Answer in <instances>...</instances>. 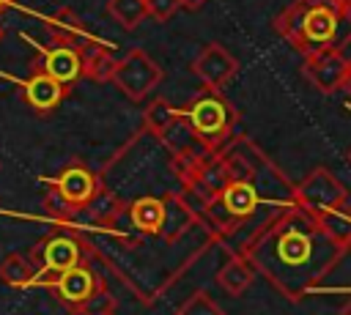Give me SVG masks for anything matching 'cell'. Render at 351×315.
<instances>
[{
	"instance_id": "13",
	"label": "cell",
	"mask_w": 351,
	"mask_h": 315,
	"mask_svg": "<svg viewBox=\"0 0 351 315\" xmlns=\"http://www.w3.org/2000/svg\"><path fill=\"white\" fill-rule=\"evenodd\" d=\"M44 27H47L49 38L66 41V44L77 47V49L82 52V58H85L90 49L101 47V41L82 25V19H80L71 8H66V5L58 8V11H52V14H47V16H44Z\"/></svg>"
},
{
	"instance_id": "9",
	"label": "cell",
	"mask_w": 351,
	"mask_h": 315,
	"mask_svg": "<svg viewBox=\"0 0 351 315\" xmlns=\"http://www.w3.org/2000/svg\"><path fill=\"white\" fill-rule=\"evenodd\" d=\"M36 58L30 60V68H38L49 77H55L60 85L66 88H74L77 79L85 77V60H82V52L66 41H55L49 38L47 44L36 47Z\"/></svg>"
},
{
	"instance_id": "26",
	"label": "cell",
	"mask_w": 351,
	"mask_h": 315,
	"mask_svg": "<svg viewBox=\"0 0 351 315\" xmlns=\"http://www.w3.org/2000/svg\"><path fill=\"white\" fill-rule=\"evenodd\" d=\"M178 8H181L178 0H145V11H148V16H154L156 22L173 19Z\"/></svg>"
},
{
	"instance_id": "23",
	"label": "cell",
	"mask_w": 351,
	"mask_h": 315,
	"mask_svg": "<svg viewBox=\"0 0 351 315\" xmlns=\"http://www.w3.org/2000/svg\"><path fill=\"white\" fill-rule=\"evenodd\" d=\"M181 112V107H176V104H170L167 99H162V96H156L148 107H145V112H143V129L145 131H151L154 137L176 118Z\"/></svg>"
},
{
	"instance_id": "24",
	"label": "cell",
	"mask_w": 351,
	"mask_h": 315,
	"mask_svg": "<svg viewBox=\"0 0 351 315\" xmlns=\"http://www.w3.org/2000/svg\"><path fill=\"white\" fill-rule=\"evenodd\" d=\"M173 315H225V310L214 301V296L203 288L192 290V296H186V301H181L176 307Z\"/></svg>"
},
{
	"instance_id": "32",
	"label": "cell",
	"mask_w": 351,
	"mask_h": 315,
	"mask_svg": "<svg viewBox=\"0 0 351 315\" xmlns=\"http://www.w3.org/2000/svg\"><path fill=\"white\" fill-rule=\"evenodd\" d=\"M348 5H351V0H348Z\"/></svg>"
},
{
	"instance_id": "8",
	"label": "cell",
	"mask_w": 351,
	"mask_h": 315,
	"mask_svg": "<svg viewBox=\"0 0 351 315\" xmlns=\"http://www.w3.org/2000/svg\"><path fill=\"white\" fill-rule=\"evenodd\" d=\"M165 71L159 68V63L140 47H132L123 58H118V66H115V74H112V85L134 104L145 101L156 85L162 82Z\"/></svg>"
},
{
	"instance_id": "31",
	"label": "cell",
	"mask_w": 351,
	"mask_h": 315,
	"mask_svg": "<svg viewBox=\"0 0 351 315\" xmlns=\"http://www.w3.org/2000/svg\"><path fill=\"white\" fill-rule=\"evenodd\" d=\"M0 38H3V27H0Z\"/></svg>"
},
{
	"instance_id": "17",
	"label": "cell",
	"mask_w": 351,
	"mask_h": 315,
	"mask_svg": "<svg viewBox=\"0 0 351 315\" xmlns=\"http://www.w3.org/2000/svg\"><path fill=\"white\" fill-rule=\"evenodd\" d=\"M129 219H132V227L143 236H162V227H165V200L162 197H154V194H143V197H134L126 208Z\"/></svg>"
},
{
	"instance_id": "20",
	"label": "cell",
	"mask_w": 351,
	"mask_h": 315,
	"mask_svg": "<svg viewBox=\"0 0 351 315\" xmlns=\"http://www.w3.org/2000/svg\"><path fill=\"white\" fill-rule=\"evenodd\" d=\"M0 282L8 288H30L38 285V271L27 252H11L0 263Z\"/></svg>"
},
{
	"instance_id": "19",
	"label": "cell",
	"mask_w": 351,
	"mask_h": 315,
	"mask_svg": "<svg viewBox=\"0 0 351 315\" xmlns=\"http://www.w3.org/2000/svg\"><path fill=\"white\" fill-rule=\"evenodd\" d=\"M126 208H129V203L121 200L107 184H101L99 192H96V197L90 200V205H88L82 214L88 216L90 225H96V227H110V225H115V222L121 219V214H123Z\"/></svg>"
},
{
	"instance_id": "14",
	"label": "cell",
	"mask_w": 351,
	"mask_h": 315,
	"mask_svg": "<svg viewBox=\"0 0 351 315\" xmlns=\"http://www.w3.org/2000/svg\"><path fill=\"white\" fill-rule=\"evenodd\" d=\"M217 203H219V208H222L230 219L247 225V222L255 216V211H258L261 194H258V189H255V181H230V184L222 189V194L217 197Z\"/></svg>"
},
{
	"instance_id": "11",
	"label": "cell",
	"mask_w": 351,
	"mask_h": 315,
	"mask_svg": "<svg viewBox=\"0 0 351 315\" xmlns=\"http://www.w3.org/2000/svg\"><path fill=\"white\" fill-rule=\"evenodd\" d=\"M19 88H22L25 104H27L36 115H41V118L52 115V112L66 101V96L71 93V88L60 85L55 77L38 71V68H30V74L19 82Z\"/></svg>"
},
{
	"instance_id": "25",
	"label": "cell",
	"mask_w": 351,
	"mask_h": 315,
	"mask_svg": "<svg viewBox=\"0 0 351 315\" xmlns=\"http://www.w3.org/2000/svg\"><path fill=\"white\" fill-rule=\"evenodd\" d=\"M110 312H115V296L110 290H101L88 304H82L77 315H110Z\"/></svg>"
},
{
	"instance_id": "28",
	"label": "cell",
	"mask_w": 351,
	"mask_h": 315,
	"mask_svg": "<svg viewBox=\"0 0 351 315\" xmlns=\"http://www.w3.org/2000/svg\"><path fill=\"white\" fill-rule=\"evenodd\" d=\"M343 90L351 96V58L346 60V77H343Z\"/></svg>"
},
{
	"instance_id": "3",
	"label": "cell",
	"mask_w": 351,
	"mask_h": 315,
	"mask_svg": "<svg viewBox=\"0 0 351 315\" xmlns=\"http://www.w3.org/2000/svg\"><path fill=\"white\" fill-rule=\"evenodd\" d=\"M291 203L340 249L351 252V194L329 167H313L296 186Z\"/></svg>"
},
{
	"instance_id": "7",
	"label": "cell",
	"mask_w": 351,
	"mask_h": 315,
	"mask_svg": "<svg viewBox=\"0 0 351 315\" xmlns=\"http://www.w3.org/2000/svg\"><path fill=\"white\" fill-rule=\"evenodd\" d=\"M63 307L69 315H77L82 304H88L93 296H99L101 290H107V282L101 277V271L93 266V260H82L49 279L41 282Z\"/></svg>"
},
{
	"instance_id": "21",
	"label": "cell",
	"mask_w": 351,
	"mask_h": 315,
	"mask_svg": "<svg viewBox=\"0 0 351 315\" xmlns=\"http://www.w3.org/2000/svg\"><path fill=\"white\" fill-rule=\"evenodd\" d=\"M82 60H85V79H90V82H112L118 58L112 55V49L107 44L90 49Z\"/></svg>"
},
{
	"instance_id": "2",
	"label": "cell",
	"mask_w": 351,
	"mask_h": 315,
	"mask_svg": "<svg viewBox=\"0 0 351 315\" xmlns=\"http://www.w3.org/2000/svg\"><path fill=\"white\" fill-rule=\"evenodd\" d=\"M271 30L302 58L343 49L351 44V5L348 0H291L271 19Z\"/></svg>"
},
{
	"instance_id": "4",
	"label": "cell",
	"mask_w": 351,
	"mask_h": 315,
	"mask_svg": "<svg viewBox=\"0 0 351 315\" xmlns=\"http://www.w3.org/2000/svg\"><path fill=\"white\" fill-rule=\"evenodd\" d=\"M181 112L206 153H222L244 137L239 110L222 90L203 88L181 107Z\"/></svg>"
},
{
	"instance_id": "12",
	"label": "cell",
	"mask_w": 351,
	"mask_h": 315,
	"mask_svg": "<svg viewBox=\"0 0 351 315\" xmlns=\"http://www.w3.org/2000/svg\"><path fill=\"white\" fill-rule=\"evenodd\" d=\"M346 55L343 49H329V52H318V55H310L304 58L302 63V74L307 77V82L324 93V96H332L337 90H343V77H346Z\"/></svg>"
},
{
	"instance_id": "15",
	"label": "cell",
	"mask_w": 351,
	"mask_h": 315,
	"mask_svg": "<svg viewBox=\"0 0 351 315\" xmlns=\"http://www.w3.org/2000/svg\"><path fill=\"white\" fill-rule=\"evenodd\" d=\"M156 140H159V145H165V151L170 153V162H186V159H192V156H197V153L203 151L200 142H197V137H195V131L189 129L184 112H178V115L156 134Z\"/></svg>"
},
{
	"instance_id": "22",
	"label": "cell",
	"mask_w": 351,
	"mask_h": 315,
	"mask_svg": "<svg viewBox=\"0 0 351 315\" xmlns=\"http://www.w3.org/2000/svg\"><path fill=\"white\" fill-rule=\"evenodd\" d=\"M107 14H110L123 30H137L140 22L148 16L145 0H107Z\"/></svg>"
},
{
	"instance_id": "1",
	"label": "cell",
	"mask_w": 351,
	"mask_h": 315,
	"mask_svg": "<svg viewBox=\"0 0 351 315\" xmlns=\"http://www.w3.org/2000/svg\"><path fill=\"white\" fill-rule=\"evenodd\" d=\"M236 252L288 301H302L313 293L346 255V249L329 241L291 200L252 230Z\"/></svg>"
},
{
	"instance_id": "16",
	"label": "cell",
	"mask_w": 351,
	"mask_h": 315,
	"mask_svg": "<svg viewBox=\"0 0 351 315\" xmlns=\"http://www.w3.org/2000/svg\"><path fill=\"white\" fill-rule=\"evenodd\" d=\"M165 227H162V238L167 244L178 241L181 236H186V230L192 225H197V214L192 208V203L186 200L184 192H167L165 197Z\"/></svg>"
},
{
	"instance_id": "6",
	"label": "cell",
	"mask_w": 351,
	"mask_h": 315,
	"mask_svg": "<svg viewBox=\"0 0 351 315\" xmlns=\"http://www.w3.org/2000/svg\"><path fill=\"white\" fill-rule=\"evenodd\" d=\"M90 255H93L90 244L82 241L77 233H66V230H52L27 249V257L33 260V266L38 271V285L44 279L88 260Z\"/></svg>"
},
{
	"instance_id": "5",
	"label": "cell",
	"mask_w": 351,
	"mask_h": 315,
	"mask_svg": "<svg viewBox=\"0 0 351 315\" xmlns=\"http://www.w3.org/2000/svg\"><path fill=\"white\" fill-rule=\"evenodd\" d=\"M101 184L104 181L88 167L85 159H71L52 181H47V214L58 225H69L77 214H82L90 205Z\"/></svg>"
},
{
	"instance_id": "10",
	"label": "cell",
	"mask_w": 351,
	"mask_h": 315,
	"mask_svg": "<svg viewBox=\"0 0 351 315\" xmlns=\"http://www.w3.org/2000/svg\"><path fill=\"white\" fill-rule=\"evenodd\" d=\"M189 71L203 82V88L222 90L230 79L239 74V58L219 41H208L200 47L195 60L189 63Z\"/></svg>"
},
{
	"instance_id": "18",
	"label": "cell",
	"mask_w": 351,
	"mask_h": 315,
	"mask_svg": "<svg viewBox=\"0 0 351 315\" xmlns=\"http://www.w3.org/2000/svg\"><path fill=\"white\" fill-rule=\"evenodd\" d=\"M255 274H258V271L252 268V263H250L241 252H233V255L222 263V268L217 271V285H219L228 296L239 299V296L252 285Z\"/></svg>"
},
{
	"instance_id": "30",
	"label": "cell",
	"mask_w": 351,
	"mask_h": 315,
	"mask_svg": "<svg viewBox=\"0 0 351 315\" xmlns=\"http://www.w3.org/2000/svg\"><path fill=\"white\" fill-rule=\"evenodd\" d=\"M11 3H14V0H0V14H3L5 8H11Z\"/></svg>"
},
{
	"instance_id": "33",
	"label": "cell",
	"mask_w": 351,
	"mask_h": 315,
	"mask_svg": "<svg viewBox=\"0 0 351 315\" xmlns=\"http://www.w3.org/2000/svg\"><path fill=\"white\" fill-rule=\"evenodd\" d=\"M110 315H115V312H110Z\"/></svg>"
},
{
	"instance_id": "29",
	"label": "cell",
	"mask_w": 351,
	"mask_h": 315,
	"mask_svg": "<svg viewBox=\"0 0 351 315\" xmlns=\"http://www.w3.org/2000/svg\"><path fill=\"white\" fill-rule=\"evenodd\" d=\"M340 315H351V299H348V301L340 307Z\"/></svg>"
},
{
	"instance_id": "27",
	"label": "cell",
	"mask_w": 351,
	"mask_h": 315,
	"mask_svg": "<svg viewBox=\"0 0 351 315\" xmlns=\"http://www.w3.org/2000/svg\"><path fill=\"white\" fill-rule=\"evenodd\" d=\"M206 3H208V0H178L181 11H200Z\"/></svg>"
}]
</instances>
